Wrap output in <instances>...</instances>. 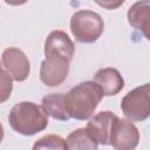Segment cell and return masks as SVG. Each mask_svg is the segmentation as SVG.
<instances>
[{
  "label": "cell",
  "mask_w": 150,
  "mask_h": 150,
  "mask_svg": "<svg viewBox=\"0 0 150 150\" xmlns=\"http://www.w3.org/2000/svg\"><path fill=\"white\" fill-rule=\"evenodd\" d=\"M103 96V91L94 81L81 82L64 95L66 109L70 118L86 121L93 116Z\"/></svg>",
  "instance_id": "1"
},
{
  "label": "cell",
  "mask_w": 150,
  "mask_h": 150,
  "mask_svg": "<svg viewBox=\"0 0 150 150\" xmlns=\"http://www.w3.org/2000/svg\"><path fill=\"white\" fill-rule=\"evenodd\" d=\"M8 122L15 132L23 136H33L47 128L48 115L41 105L23 101L11 109Z\"/></svg>",
  "instance_id": "2"
},
{
  "label": "cell",
  "mask_w": 150,
  "mask_h": 150,
  "mask_svg": "<svg viewBox=\"0 0 150 150\" xmlns=\"http://www.w3.org/2000/svg\"><path fill=\"white\" fill-rule=\"evenodd\" d=\"M104 30L101 15L93 11H77L70 19V32L80 43H94Z\"/></svg>",
  "instance_id": "3"
},
{
  "label": "cell",
  "mask_w": 150,
  "mask_h": 150,
  "mask_svg": "<svg viewBox=\"0 0 150 150\" xmlns=\"http://www.w3.org/2000/svg\"><path fill=\"white\" fill-rule=\"evenodd\" d=\"M123 115L130 122H143L150 115V86L149 83L130 90L121 101Z\"/></svg>",
  "instance_id": "4"
},
{
  "label": "cell",
  "mask_w": 150,
  "mask_h": 150,
  "mask_svg": "<svg viewBox=\"0 0 150 150\" xmlns=\"http://www.w3.org/2000/svg\"><path fill=\"white\" fill-rule=\"evenodd\" d=\"M139 143V131L137 127L124 118H116L112 122L109 145L115 150H135Z\"/></svg>",
  "instance_id": "5"
},
{
  "label": "cell",
  "mask_w": 150,
  "mask_h": 150,
  "mask_svg": "<svg viewBox=\"0 0 150 150\" xmlns=\"http://www.w3.org/2000/svg\"><path fill=\"white\" fill-rule=\"evenodd\" d=\"M69 63V60L61 56H46L40 66L41 82L48 87H57L62 84L68 76Z\"/></svg>",
  "instance_id": "6"
},
{
  "label": "cell",
  "mask_w": 150,
  "mask_h": 150,
  "mask_svg": "<svg viewBox=\"0 0 150 150\" xmlns=\"http://www.w3.org/2000/svg\"><path fill=\"white\" fill-rule=\"evenodd\" d=\"M2 64L11 77L18 82L25 81L30 73V63L26 54L16 48L8 47L2 52L1 55Z\"/></svg>",
  "instance_id": "7"
},
{
  "label": "cell",
  "mask_w": 150,
  "mask_h": 150,
  "mask_svg": "<svg viewBox=\"0 0 150 150\" xmlns=\"http://www.w3.org/2000/svg\"><path fill=\"white\" fill-rule=\"evenodd\" d=\"M45 56H61L71 61L75 52L74 42L63 30H53L45 41Z\"/></svg>",
  "instance_id": "8"
},
{
  "label": "cell",
  "mask_w": 150,
  "mask_h": 150,
  "mask_svg": "<svg viewBox=\"0 0 150 150\" xmlns=\"http://www.w3.org/2000/svg\"><path fill=\"white\" fill-rule=\"evenodd\" d=\"M116 115L111 111H101L89 120L87 124V130L90 136L96 141L97 144L109 145V137L112 127V122Z\"/></svg>",
  "instance_id": "9"
},
{
  "label": "cell",
  "mask_w": 150,
  "mask_h": 150,
  "mask_svg": "<svg viewBox=\"0 0 150 150\" xmlns=\"http://www.w3.org/2000/svg\"><path fill=\"white\" fill-rule=\"evenodd\" d=\"M94 82L101 88L104 96H114L124 87V80L121 73L111 67L98 69L94 75Z\"/></svg>",
  "instance_id": "10"
},
{
  "label": "cell",
  "mask_w": 150,
  "mask_h": 150,
  "mask_svg": "<svg viewBox=\"0 0 150 150\" xmlns=\"http://www.w3.org/2000/svg\"><path fill=\"white\" fill-rule=\"evenodd\" d=\"M128 21L137 30H141L145 39L149 40V26H150V2L137 1L128 11Z\"/></svg>",
  "instance_id": "11"
},
{
  "label": "cell",
  "mask_w": 150,
  "mask_h": 150,
  "mask_svg": "<svg viewBox=\"0 0 150 150\" xmlns=\"http://www.w3.org/2000/svg\"><path fill=\"white\" fill-rule=\"evenodd\" d=\"M41 107L47 115L57 121H68L70 118L64 103V94L54 93L42 97Z\"/></svg>",
  "instance_id": "12"
},
{
  "label": "cell",
  "mask_w": 150,
  "mask_h": 150,
  "mask_svg": "<svg viewBox=\"0 0 150 150\" xmlns=\"http://www.w3.org/2000/svg\"><path fill=\"white\" fill-rule=\"evenodd\" d=\"M67 150H98L96 141L90 136L86 128L71 131L66 139Z\"/></svg>",
  "instance_id": "13"
},
{
  "label": "cell",
  "mask_w": 150,
  "mask_h": 150,
  "mask_svg": "<svg viewBox=\"0 0 150 150\" xmlns=\"http://www.w3.org/2000/svg\"><path fill=\"white\" fill-rule=\"evenodd\" d=\"M32 150H67L66 139L57 135H46L33 144Z\"/></svg>",
  "instance_id": "14"
},
{
  "label": "cell",
  "mask_w": 150,
  "mask_h": 150,
  "mask_svg": "<svg viewBox=\"0 0 150 150\" xmlns=\"http://www.w3.org/2000/svg\"><path fill=\"white\" fill-rule=\"evenodd\" d=\"M13 90V79L11 75L0 68V104L5 103L12 94Z\"/></svg>",
  "instance_id": "15"
},
{
  "label": "cell",
  "mask_w": 150,
  "mask_h": 150,
  "mask_svg": "<svg viewBox=\"0 0 150 150\" xmlns=\"http://www.w3.org/2000/svg\"><path fill=\"white\" fill-rule=\"evenodd\" d=\"M96 2H97V5H100V6H102V7L107 8V9H115L118 6L123 5L124 1L123 0L122 1H110V0H107V1H96Z\"/></svg>",
  "instance_id": "16"
},
{
  "label": "cell",
  "mask_w": 150,
  "mask_h": 150,
  "mask_svg": "<svg viewBox=\"0 0 150 150\" xmlns=\"http://www.w3.org/2000/svg\"><path fill=\"white\" fill-rule=\"evenodd\" d=\"M4 139V128H2V124L0 123V143L2 142Z\"/></svg>",
  "instance_id": "17"
}]
</instances>
